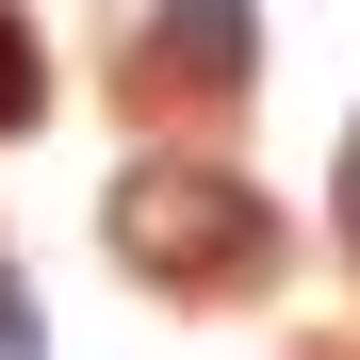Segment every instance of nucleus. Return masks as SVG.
Segmentation results:
<instances>
[{
    "label": "nucleus",
    "instance_id": "nucleus-1",
    "mask_svg": "<svg viewBox=\"0 0 360 360\" xmlns=\"http://www.w3.org/2000/svg\"><path fill=\"white\" fill-rule=\"evenodd\" d=\"M98 229H115V262H131V278H180V295L278 262V213H262L229 164H197V148H148V164L98 197Z\"/></svg>",
    "mask_w": 360,
    "mask_h": 360
},
{
    "label": "nucleus",
    "instance_id": "nucleus-3",
    "mask_svg": "<svg viewBox=\"0 0 360 360\" xmlns=\"http://www.w3.org/2000/svg\"><path fill=\"white\" fill-rule=\"evenodd\" d=\"M49 115V49H33V17H0V131H33Z\"/></svg>",
    "mask_w": 360,
    "mask_h": 360
},
{
    "label": "nucleus",
    "instance_id": "nucleus-2",
    "mask_svg": "<svg viewBox=\"0 0 360 360\" xmlns=\"http://www.w3.org/2000/svg\"><path fill=\"white\" fill-rule=\"evenodd\" d=\"M148 66H164V82H213V98H229V82L262 66V17H246V0H164V17H148Z\"/></svg>",
    "mask_w": 360,
    "mask_h": 360
},
{
    "label": "nucleus",
    "instance_id": "nucleus-4",
    "mask_svg": "<svg viewBox=\"0 0 360 360\" xmlns=\"http://www.w3.org/2000/svg\"><path fill=\"white\" fill-rule=\"evenodd\" d=\"M344 229H360V148H344Z\"/></svg>",
    "mask_w": 360,
    "mask_h": 360
}]
</instances>
